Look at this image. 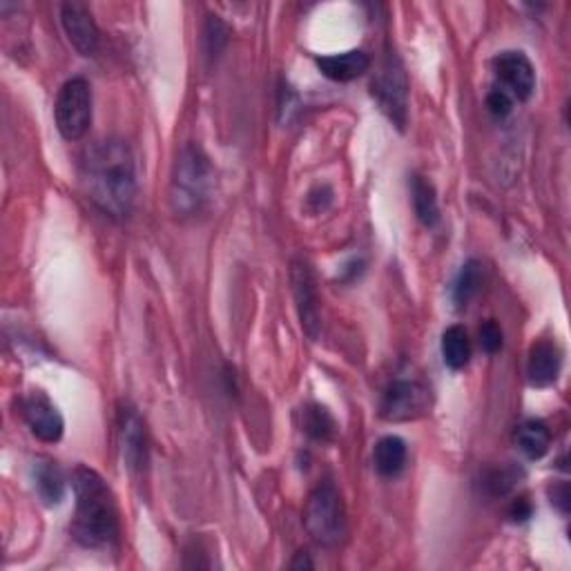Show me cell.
Listing matches in <instances>:
<instances>
[{"mask_svg": "<svg viewBox=\"0 0 571 571\" xmlns=\"http://www.w3.org/2000/svg\"><path fill=\"white\" fill-rule=\"evenodd\" d=\"M85 195L103 215L125 219L137 201V163L130 145L121 139L94 143L81 157Z\"/></svg>", "mask_w": 571, "mask_h": 571, "instance_id": "1", "label": "cell"}, {"mask_svg": "<svg viewBox=\"0 0 571 571\" xmlns=\"http://www.w3.org/2000/svg\"><path fill=\"white\" fill-rule=\"evenodd\" d=\"M76 511L72 536L85 549H110L119 540V509L108 482L90 467H76L72 476Z\"/></svg>", "mask_w": 571, "mask_h": 571, "instance_id": "2", "label": "cell"}, {"mask_svg": "<svg viewBox=\"0 0 571 571\" xmlns=\"http://www.w3.org/2000/svg\"><path fill=\"white\" fill-rule=\"evenodd\" d=\"M215 192V168L201 145L186 143L179 152L170 181V206L177 217H197Z\"/></svg>", "mask_w": 571, "mask_h": 571, "instance_id": "3", "label": "cell"}, {"mask_svg": "<svg viewBox=\"0 0 571 571\" xmlns=\"http://www.w3.org/2000/svg\"><path fill=\"white\" fill-rule=\"evenodd\" d=\"M304 525L317 545L337 547L346 536V509L342 493L331 480L322 482L308 496Z\"/></svg>", "mask_w": 571, "mask_h": 571, "instance_id": "4", "label": "cell"}, {"mask_svg": "<svg viewBox=\"0 0 571 571\" xmlns=\"http://www.w3.org/2000/svg\"><path fill=\"white\" fill-rule=\"evenodd\" d=\"M371 94L395 128L404 130L409 121V76L402 58L391 47L386 50L380 67L371 81Z\"/></svg>", "mask_w": 571, "mask_h": 571, "instance_id": "5", "label": "cell"}, {"mask_svg": "<svg viewBox=\"0 0 571 571\" xmlns=\"http://www.w3.org/2000/svg\"><path fill=\"white\" fill-rule=\"evenodd\" d=\"M56 128L65 141L83 139L92 125V87L81 76L63 83L54 105Z\"/></svg>", "mask_w": 571, "mask_h": 571, "instance_id": "6", "label": "cell"}, {"mask_svg": "<svg viewBox=\"0 0 571 571\" xmlns=\"http://www.w3.org/2000/svg\"><path fill=\"white\" fill-rule=\"evenodd\" d=\"M431 406V391L418 380H395L382 395L380 413L389 422L418 420Z\"/></svg>", "mask_w": 571, "mask_h": 571, "instance_id": "7", "label": "cell"}, {"mask_svg": "<svg viewBox=\"0 0 571 571\" xmlns=\"http://www.w3.org/2000/svg\"><path fill=\"white\" fill-rule=\"evenodd\" d=\"M290 284H293L299 324H302L308 340L317 342L319 335H322V313H319L315 273L306 259L293 261V266H290Z\"/></svg>", "mask_w": 571, "mask_h": 571, "instance_id": "8", "label": "cell"}, {"mask_svg": "<svg viewBox=\"0 0 571 571\" xmlns=\"http://www.w3.org/2000/svg\"><path fill=\"white\" fill-rule=\"evenodd\" d=\"M498 90L509 94L514 101H529L536 90V70L527 54L502 52L493 58Z\"/></svg>", "mask_w": 571, "mask_h": 571, "instance_id": "9", "label": "cell"}, {"mask_svg": "<svg viewBox=\"0 0 571 571\" xmlns=\"http://www.w3.org/2000/svg\"><path fill=\"white\" fill-rule=\"evenodd\" d=\"M119 444L125 467L134 473H143L148 469V431H145L141 415L130 404H121L119 409Z\"/></svg>", "mask_w": 571, "mask_h": 571, "instance_id": "10", "label": "cell"}, {"mask_svg": "<svg viewBox=\"0 0 571 571\" xmlns=\"http://www.w3.org/2000/svg\"><path fill=\"white\" fill-rule=\"evenodd\" d=\"M61 23L65 29L67 41L72 43V47L81 56H94L99 50V27H96L94 16L90 12V7L83 3H63L61 5Z\"/></svg>", "mask_w": 571, "mask_h": 571, "instance_id": "11", "label": "cell"}, {"mask_svg": "<svg viewBox=\"0 0 571 571\" xmlns=\"http://www.w3.org/2000/svg\"><path fill=\"white\" fill-rule=\"evenodd\" d=\"M21 411L29 431H32L41 442L56 444L63 438L65 433L63 415L58 413V409L50 402L47 395L43 393L27 395L21 404Z\"/></svg>", "mask_w": 571, "mask_h": 571, "instance_id": "12", "label": "cell"}, {"mask_svg": "<svg viewBox=\"0 0 571 571\" xmlns=\"http://www.w3.org/2000/svg\"><path fill=\"white\" fill-rule=\"evenodd\" d=\"M563 369V351L560 346L551 340H540L529 351V362H527V373L529 382L543 389V386H551L560 375Z\"/></svg>", "mask_w": 571, "mask_h": 571, "instance_id": "13", "label": "cell"}, {"mask_svg": "<svg viewBox=\"0 0 571 571\" xmlns=\"http://www.w3.org/2000/svg\"><path fill=\"white\" fill-rule=\"evenodd\" d=\"M317 70L335 83H351L371 70V56L362 50L317 58Z\"/></svg>", "mask_w": 571, "mask_h": 571, "instance_id": "14", "label": "cell"}, {"mask_svg": "<svg viewBox=\"0 0 571 571\" xmlns=\"http://www.w3.org/2000/svg\"><path fill=\"white\" fill-rule=\"evenodd\" d=\"M406 456H409L406 442L398 438V435H386V438H382L375 444V451H373L375 469L384 478L400 476L406 467Z\"/></svg>", "mask_w": 571, "mask_h": 571, "instance_id": "15", "label": "cell"}, {"mask_svg": "<svg viewBox=\"0 0 571 571\" xmlns=\"http://www.w3.org/2000/svg\"><path fill=\"white\" fill-rule=\"evenodd\" d=\"M34 489L47 507L61 505L65 498V476L63 471L56 467V462H36Z\"/></svg>", "mask_w": 571, "mask_h": 571, "instance_id": "16", "label": "cell"}, {"mask_svg": "<svg viewBox=\"0 0 571 571\" xmlns=\"http://www.w3.org/2000/svg\"><path fill=\"white\" fill-rule=\"evenodd\" d=\"M411 199H413V210L415 217L420 219L422 226L433 228L440 221V206H438V195H435L433 183L427 181L420 174H413L411 179Z\"/></svg>", "mask_w": 571, "mask_h": 571, "instance_id": "17", "label": "cell"}, {"mask_svg": "<svg viewBox=\"0 0 571 571\" xmlns=\"http://www.w3.org/2000/svg\"><path fill=\"white\" fill-rule=\"evenodd\" d=\"M516 442L520 451L525 453L529 460H540L543 456H547V451L551 447V433L545 422L527 420L520 424V429L516 433Z\"/></svg>", "mask_w": 571, "mask_h": 571, "instance_id": "18", "label": "cell"}, {"mask_svg": "<svg viewBox=\"0 0 571 571\" xmlns=\"http://www.w3.org/2000/svg\"><path fill=\"white\" fill-rule=\"evenodd\" d=\"M442 360L451 371L467 369L471 360V342L462 326H449L442 335Z\"/></svg>", "mask_w": 571, "mask_h": 571, "instance_id": "19", "label": "cell"}, {"mask_svg": "<svg viewBox=\"0 0 571 571\" xmlns=\"http://www.w3.org/2000/svg\"><path fill=\"white\" fill-rule=\"evenodd\" d=\"M302 427L308 438H313L317 442H328L335 438L337 424L333 420V415L328 413L324 406L319 404H308L302 415Z\"/></svg>", "mask_w": 571, "mask_h": 571, "instance_id": "20", "label": "cell"}, {"mask_svg": "<svg viewBox=\"0 0 571 571\" xmlns=\"http://www.w3.org/2000/svg\"><path fill=\"white\" fill-rule=\"evenodd\" d=\"M482 286V266L480 261L469 259L467 264L462 266L460 275L456 279V286H453V299L462 308L467 306L473 297L478 295V290Z\"/></svg>", "mask_w": 571, "mask_h": 571, "instance_id": "21", "label": "cell"}, {"mask_svg": "<svg viewBox=\"0 0 571 571\" xmlns=\"http://www.w3.org/2000/svg\"><path fill=\"white\" fill-rule=\"evenodd\" d=\"M228 27L224 21H219V16H208L206 32H203V41H206V52L210 58H215L224 50L228 43Z\"/></svg>", "mask_w": 571, "mask_h": 571, "instance_id": "22", "label": "cell"}, {"mask_svg": "<svg viewBox=\"0 0 571 571\" xmlns=\"http://www.w3.org/2000/svg\"><path fill=\"white\" fill-rule=\"evenodd\" d=\"M502 344H505V340H502V328L493 322V319L480 326V346L485 348V353L496 355Z\"/></svg>", "mask_w": 571, "mask_h": 571, "instance_id": "23", "label": "cell"}, {"mask_svg": "<svg viewBox=\"0 0 571 571\" xmlns=\"http://www.w3.org/2000/svg\"><path fill=\"white\" fill-rule=\"evenodd\" d=\"M514 482H516V473L511 469H493L489 471L485 485L489 487L493 496H502V493H507L511 487H514Z\"/></svg>", "mask_w": 571, "mask_h": 571, "instance_id": "24", "label": "cell"}, {"mask_svg": "<svg viewBox=\"0 0 571 571\" xmlns=\"http://www.w3.org/2000/svg\"><path fill=\"white\" fill-rule=\"evenodd\" d=\"M487 108L496 119H505V116H509L511 110H514V99L502 90H498V87H493L487 96Z\"/></svg>", "mask_w": 571, "mask_h": 571, "instance_id": "25", "label": "cell"}, {"mask_svg": "<svg viewBox=\"0 0 571 571\" xmlns=\"http://www.w3.org/2000/svg\"><path fill=\"white\" fill-rule=\"evenodd\" d=\"M549 493H551V505H556L560 514H567L569 511V487L565 485V482L563 485H556Z\"/></svg>", "mask_w": 571, "mask_h": 571, "instance_id": "26", "label": "cell"}, {"mask_svg": "<svg viewBox=\"0 0 571 571\" xmlns=\"http://www.w3.org/2000/svg\"><path fill=\"white\" fill-rule=\"evenodd\" d=\"M531 514H534V507H531V502H529V500H525V498L516 500L514 505H511V509H509V516L514 518L516 522H525V520H529V518H531Z\"/></svg>", "mask_w": 571, "mask_h": 571, "instance_id": "27", "label": "cell"}, {"mask_svg": "<svg viewBox=\"0 0 571 571\" xmlns=\"http://www.w3.org/2000/svg\"><path fill=\"white\" fill-rule=\"evenodd\" d=\"M290 567H293V569H313L315 565H313V560L308 558L306 551H299L293 563H290Z\"/></svg>", "mask_w": 571, "mask_h": 571, "instance_id": "28", "label": "cell"}]
</instances>
